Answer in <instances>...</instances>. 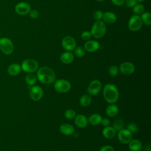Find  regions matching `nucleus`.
<instances>
[{
    "mask_svg": "<svg viewBox=\"0 0 151 151\" xmlns=\"http://www.w3.org/2000/svg\"><path fill=\"white\" fill-rule=\"evenodd\" d=\"M143 25V22L140 17L138 15H132L128 21V27L132 31H137L139 30Z\"/></svg>",
    "mask_w": 151,
    "mask_h": 151,
    "instance_id": "7",
    "label": "nucleus"
},
{
    "mask_svg": "<svg viewBox=\"0 0 151 151\" xmlns=\"http://www.w3.org/2000/svg\"><path fill=\"white\" fill-rule=\"evenodd\" d=\"M74 59V54L68 51H66L61 54L60 55V60L64 64H70L71 63Z\"/></svg>",
    "mask_w": 151,
    "mask_h": 151,
    "instance_id": "19",
    "label": "nucleus"
},
{
    "mask_svg": "<svg viewBox=\"0 0 151 151\" xmlns=\"http://www.w3.org/2000/svg\"><path fill=\"white\" fill-rule=\"evenodd\" d=\"M144 11L145 6L141 4H136L133 7V12L135 15H139L140 14H142L143 12H144Z\"/></svg>",
    "mask_w": 151,
    "mask_h": 151,
    "instance_id": "28",
    "label": "nucleus"
},
{
    "mask_svg": "<svg viewBox=\"0 0 151 151\" xmlns=\"http://www.w3.org/2000/svg\"><path fill=\"white\" fill-rule=\"evenodd\" d=\"M101 123L102 124V125L104 127H106V126H109L110 125V120L107 119V118H104V119H102L101 120Z\"/></svg>",
    "mask_w": 151,
    "mask_h": 151,
    "instance_id": "39",
    "label": "nucleus"
},
{
    "mask_svg": "<svg viewBox=\"0 0 151 151\" xmlns=\"http://www.w3.org/2000/svg\"><path fill=\"white\" fill-rule=\"evenodd\" d=\"M74 55L78 58L83 57L85 55V50L84 47H76L74 49Z\"/></svg>",
    "mask_w": 151,
    "mask_h": 151,
    "instance_id": "29",
    "label": "nucleus"
},
{
    "mask_svg": "<svg viewBox=\"0 0 151 151\" xmlns=\"http://www.w3.org/2000/svg\"><path fill=\"white\" fill-rule=\"evenodd\" d=\"M101 88V83L98 80H94L89 84L87 87V92L90 95H97Z\"/></svg>",
    "mask_w": 151,
    "mask_h": 151,
    "instance_id": "12",
    "label": "nucleus"
},
{
    "mask_svg": "<svg viewBox=\"0 0 151 151\" xmlns=\"http://www.w3.org/2000/svg\"><path fill=\"white\" fill-rule=\"evenodd\" d=\"M102 134L105 138L111 139L116 135V131L111 126H106L103 129Z\"/></svg>",
    "mask_w": 151,
    "mask_h": 151,
    "instance_id": "21",
    "label": "nucleus"
},
{
    "mask_svg": "<svg viewBox=\"0 0 151 151\" xmlns=\"http://www.w3.org/2000/svg\"><path fill=\"white\" fill-rule=\"evenodd\" d=\"M28 14L32 19H36L39 16V12L36 9H31Z\"/></svg>",
    "mask_w": 151,
    "mask_h": 151,
    "instance_id": "35",
    "label": "nucleus"
},
{
    "mask_svg": "<svg viewBox=\"0 0 151 151\" xmlns=\"http://www.w3.org/2000/svg\"><path fill=\"white\" fill-rule=\"evenodd\" d=\"M91 97L90 95L85 94H83L80 99V104L83 107H87L91 103Z\"/></svg>",
    "mask_w": 151,
    "mask_h": 151,
    "instance_id": "25",
    "label": "nucleus"
},
{
    "mask_svg": "<svg viewBox=\"0 0 151 151\" xmlns=\"http://www.w3.org/2000/svg\"><path fill=\"white\" fill-rule=\"evenodd\" d=\"M59 130L65 136H70L73 134L75 130L74 126L69 123L61 124L60 126Z\"/></svg>",
    "mask_w": 151,
    "mask_h": 151,
    "instance_id": "15",
    "label": "nucleus"
},
{
    "mask_svg": "<svg viewBox=\"0 0 151 151\" xmlns=\"http://www.w3.org/2000/svg\"><path fill=\"white\" fill-rule=\"evenodd\" d=\"M74 123L79 128H84L88 124V120L87 117L83 114H77L75 116Z\"/></svg>",
    "mask_w": 151,
    "mask_h": 151,
    "instance_id": "16",
    "label": "nucleus"
},
{
    "mask_svg": "<svg viewBox=\"0 0 151 151\" xmlns=\"http://www.w3.org/2000/svg\"><path fill=\"white\" fill-rule=\"evenodd\" d=\"M37 80V77L33 73H28L25 77V83L28 86L30 87L35 84Z\"/></svg>",
    "mask_w": 151,
    "mask_h": 151,
    "instance_id": "24",
    "label": "nucleus"
},
{
    "mask_svg": "<svg viewBox=\"0 0 151 151\" xmlns=\"http://www.w3.org/2000/svg\"><path fill=\"white\" fill-rule=\"evenodd\" d=\"M100 44L98 41L94 40H88L85 42L84 45V48L85 51L89 52H93L99 50Z\"/></svg>",
    "mask_w": 151,
    "mask_h": 151,
    "instance_id": "14",
    "label": "nucleus"
},
{
    "mask_svg": "<svg viewBox=\"0 0 151 151\" xmlns=\"http://www.w3.org/2000/svg\"><path fill=\"white\" fill-rule=\"evenodd\" d=\"M36 77L39 81L46 84L53 83L56 80V76L54 70L47 66L38 68Z\"/></svg>",
    "mask_w": 151,
    "mask_h": 151,
    "instance_id": "1",
    "label": "nucleus"
},
{
    "mask_svg": "<svg viewBox=\"0 0 151 151\" xmlns=\"http://www.w3.org/2000/svg\"><path fill=\"white\" fill-rule=\"evenodd\" d=\"M44 91L40 86H31L29 90V95L31 100L33 101H38L43 96Z\"/></svg>",
    "mask_w": 151,
    "mask_h": 151,
    "instance_id": "8",
    "label": "nucleus"
},
{
    "mask_svg": "<svg viewBox=\"0 0 151 151\" xmlns=\"http://www.w3.org/2000/svg\"><path fill=\"white\" fill-rule=\"evenodd\" d=\"M103 22L108 24H111L114 23L117 20V17L114 12L107 11L103 13Z\"/></svg>",
    "mask_w": 151,
    "mask_h": 151,
    "instance_id": "17",
    "label": "nucleus"
},
{
    "mask_svg": "<svg viewBox=\"0 0 151 151\" xmlns=\"http://www.w3.org/2000/svg\"><path fill=\"white\" fill-rule=\"evenodd\" d=\"M21 70L28 73H33L38 69V62L32 58H27L24 60L21 65Z\"/></svg>",
    "mask_w": 151,
    "mask_h": 151,
    "instance_id": "4",
    "label": "nucleus"
},
{
    "mask_svg": "<svg viewBox=\"0 0 151 151\" xmlns=\"http://www.w3.org/2000/svg\"><path fill=\"white\" fill-rule=\"evenodd\" d=\"M0 37H1V32H0Z\"/></svg>",
    "mask_w": 151,
    "mask_h": 151,
    "instance_id": "42",
    "label": "nucleus"
},
{
    "mask_svg": "<svg viewBox=\"0 0 151 151\" xmlns=\"http://www.w3.org/2000/svg\"><path fill=\"white\" fill-rule=\"evenodd\" d=\"M91 33H90V32H89L88 31H84L81 34V38L85 41L90 40L91 38Z\"/></svg>",
    "mask_w": 151,
    "mask_h": 151,
    "instance_id": "34",
    "label": "nucleus"
},
{
    "mask_svg": "<svg viewBox=\"0 0 151 151\" xmlns=\"http://www.w3.org/2000/svg\"><path fill=\"white\" fill-rule=\"evenodd\" d=\"M117 137L123 144H128L132 139V133L127 129H122L118 132Z\"/></svg>",
    "mask_w": 151,
    "mask_h": 151,
    "instance_id": "9",
    "label": "nucleus"
},
{
    "mask_svg": "<svg viewBox=\"0 0 151 151\" xmlns=\"http://www.w3.org/2000/svg\"><path fill=\"white\" fill-rule=\"evenodd\" d=\"M103 12L101 11L98 10L94 12L93 14V18L96 21H100L103 18Z\"/></svg>",
    "mask_w": 151,
    "mask_h": 151,
    "instance_id": "33",
    "label": "nucleus"
},
{
    "mask_svg": "<svg viewBox=\"0 0 151 151\" xmlns=\"http://www.w3.org/2000/svg\"><path fill=\"white\" fill-rule=\"evenodd\" d=\"M96 1H98V2H102V1H104V0H96Z\"/></svg>",
    "mask_w": 151,
    "mask_h": 151,
    "instance_id": "41",
    "label": "nucleus"
},
{
    "mask_svg": "<svg viewBox=\"0 0 151 151\" xmlns=\"http://www.w3.org/2000/svg\"><path fill=\"white\" fill-rule=\"evenodd\" d=\"M103 95L104 99L108 103L113 104L118 100L119 92L115 85L109 83L105 85L103 90Z\"/></svg>",
    "mask_w": 151,
    "mask_h": 151,
    "instance_id": "2",
    "label": "nucleus"
},
{
    "mask_svg": "<svg viewBox=\"0 0 151 151\" xmlns=\"http://www.w3.org/2000/svg\"><path fill=\"white\" fill-rule=\"evenodd\" d=\"M14 50L12 41L8 38L4 37L0 38V50L6 55L11 54Z\"/></svg>",
    "mask_w": 151,
    "mask_h": 151,
    "instance_id": "5",
    "label": "nucleus"
},
{
    "mask_svg": "<svg viewBox=\"0 0 151 151\" xmlns=\"http://www.w3.org/2000/svg\"><path fill=\"white\" fill-rule=\"evenodd\" d=\"M106 32V25L103 21H96L91 28L90 33L91 36L97 39L104 35Z\"/></svg>",
    "mask_w": 151,
    "mask_h": 151,
    "instance_id": "3",
    "label": "nucleus"
},
{
    "mask_svg": "<svg viewBox=\"0 0 151 151\" xmlns=\"http://www.w3.org/2000/svg\"><path fill=\"white\" fill-rule=\"evenodd\" d=\"M102 119L103 118L101 116V115H100L99 114L94 113V114H91L88 117L87 120H88V123H89L91 125L97 126L100 123H101Z\"/></svg>",
    "mask_w": 151,
    "mask_h": 151,
    "instance_id": "23",
    "label": "nucleus"
},
{
    "mask_svg": "<svg viewBox=\"0 0 151 151\" xmlns=\"http://www.w3.org/2000/svg\"><path fill=\"white\" fill-rule=\"evenodd\" d=\"M54 88L58 93H65L69 91L71 88V83L65 79H58L54 81Z\"/></svg>",
    "mask_w": 151,
    "mask_h": 151,
    "instance_id": "6",
    "label": "nucleus"
},
{
    "mask_svg": "<svg viewBox=\"0 0 151 151\" xmlns=\"http://www.w3.org/2000/svg\"><path fill=\"white\" fill-rule=\"evenodd\" d=\"M109 74L111 77H115L119 73V68L116 65H111L109 68Z\"/></svg>",
    "mask_w": 151,
    "mask_h": 151,
    "instance_id": "31",
    "label": "nucleus"
},
{
    "mask_svg": "<svg viewBox=\"0 0 151 151\" xmlns=\"http://www.w3.org/2000/svg\"><path fill=\"white\" fill-rule=\"evenodd\" d=\"M127 130H129L132 133H135L138 131V126L134 123H130L127 125Z\"/></svg>",
    "mask_w": 151,
    "mask_h": 151,
    "instance_id": "32",
    "label": "nucleus"
},
{
    "mask_svg": "<svg viewBox=\"0 0 151 151\" xmlns=\"http://www.w3.org/2000/svg\"><path fill=\"white\" fill-rule=\"evenodd\" d=\"M124 122L123 121V120L120 119H116L113 123V126L112 127L115 130V131L116 132H119L120 130H121L123 128L124 126Z\"/></svg>",
    "mask_w": 151,
    "mask_h": 151,
    "instance_id": "27",
    "label": "nucleus"
},
{
    "mask_svg": "<svg viewBox=\"0 0 151 151\" xmlns=\"http://www.w3.org/2000/svg\"><path fill=\"white\" fill-rule=\"evenodd\" d=\"M119 107L114 103L109 105L106 109V113L107 115L110 117H113L117 116V114L119 113Z\"/></svg>",
    "mask_w": 151,
    "mask_h": 151,
    "instance_id": "20",
    "label": "nucleus"
},
{
    "mask_svg": "<svg viewBox=\"0 0 151 151\" xmlns=\"http://www.w3.org/2000/svg\"><path fill=\"white\" fill-rule=\"evenodd\" d=\"M100 151H114V147L110 145H105L100 148Z\"/></svg>",
    "mask_w": 151,
    "mask_h": 151,
    "instance_id": "37",
    "label": "nucleus"
},
{
    "mask_svg": "<svg viewBox=\"0 0 151 151\" xmlns=\"http://www.w3.org/2000/svg\"><path fill=\"white\" fill-rule=\"evenodd\" d=\"M145 0H137V2H143L145 1Z\"/></svg>",
    "mask_w": 151,
    "mask_h": 151,
    "instance_id": "40",
    "label": "nucleus"
},
{
    "mask_svg": "<svg viewBox=\"0 0 151 151\" xmlns=\"http://www.w3.org/2000/svg\"><path fill=\"white\" fill-rule=\"evenodd\" d=\"M142 22L145 25L150 26L151 25V14L149 12H145L142 14L140 17Z\"/></svg>",
    "mask_w": 151,
    "mask_h": 151,
    "instance_id": "26",
    "label": "nucleus"
},
{
    "mask_svg": "<svg viewBox=\"0 0 151 151\" xmlns=\"http://www.w3.org/2000/svg\"><path fill=\"white\" fill-rule=\"evenodd\" d=\"M64 116L67 119H72L76 116V112L73 109H67L64 111Z\"/></svg>",
    "mask_w": 151,
    "mask_h": 151,
    "instance_id": "30",
    "label": "nucleus"
},
{
    "mask_svg": "<svg viewBox=\"0 0 151 151\" xmlns=\"http://www.w3.org/2000/svg\"><path fill=\"white\" fill-rule=\"evenodd\" d=\"M31 10L30 5L25 2H21L16 4L15 6V11L20 15H25L28 14Z\"/></svg>",
    "mask_w": 151,
    "mask_h": 151,
    "instance_id": "11",
    "label": "nucleus"
},
{
    "mask_svg": "<svg viewBox=\"0 0 151 151\" xmlns=\"http://www.w3.org/2000/svg\"><path fill=\"white\" fill-rule=\"evenodd\" d=\"M112 3L116 6H122L124 3V0H111Z\"/></svg>",
    "mask_w": 151,
    "mask_h": 151,
    "instance_id": "38",
    "label": "nucleus"
},
{
    "mask_svg": "<svg viewBox=\"0 0 151 151\" xmlns=\"http://www.w3.org/2000/svg\"><path fill=\"white\" fill-rule=\"evenodd\" d=\"M130 151H140L142 149V142L138 139H132L128 143Z\"/></svg>",
    "mask_w": 151,
    "mask_h": 151,
    "instance_id": "22",
    "label": "nucleus"
},
{
    "mask_svg": "<svg viewBox=\"0 0 151 151\" xmlns=\"http://www.w3.org/2000/svg\"><path fill=\"white\" fill-rule=\"evenodd\" d=\"M21 71V67L18 63H12L9 65L7 68V72L11 76H16L18 75Z\"/></svg>",
    "mask_w": 151,
    "mask_h": 151,
    "instance_id": "18",
    "label": "nucleus"
},
{
    "mask_svg": "<svg viewBox=\"0 0 151 151\" xmlns=\"http://www.w3.org/2000/svg\"><path fill=\"white\" fill-rule=\"evenodd\" d=\"M125 5L129 8L133 7L137 4V0H124Z\"/></svg>",
    "mask_w": 151,
    "mask_h": 151,
    "instance_id": "36",
    "label": "nucleus"
},
{
    "mask_svg": "<svg viewBox=\"0 0 151 151\" xmlns=\"http://www.w3.org/2000/svg\"><path fill=\"white\" fill-rule=\"evenodd\" d=\"M62 47L66 51H72L76 47V42L74 38L71 36L64 37L61 41Z\"/></svg>",
    "mask_w": 151,
    "mask_h": 151,
    "instance_id": "10",
    "label": "nucleus"
},
{
    "mask_svg": "<svg viewBox=\"0 0 151 151\" xmlns=\"http://www.w3.org/2000/svg\"><path fill=\"white\" fill-rule=\"evenodd\" d=\"M135 67L133 64L130 62L122 63L119 68V70L122 74L128 76L133 74L134 71Z\"/></svg>",
    "mask_w": 151,
    "mask_h": 151,
    "instance_id": "13",
    "label": "nucleus"
}]
</instances>
